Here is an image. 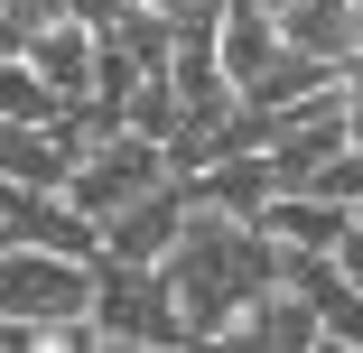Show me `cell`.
Wrapping results in <instances>:
<instances>
[{"mask_svg": "<svg viewBox=\"0 0 363 353\" xmlns=\"http://www.w3.org/2000/svg\"><path fill=\"white\" fill-rule=\"evenodd\" d=\"M279 279L317 307V335H326V344H363V289L335 270V251H289V242H279Z\"/></svg>", "mask_w": 363, "mask_h": 353, "instance_id": "5b68a950", "label": "cell"}, {"mask_svg": "<svg viewBox=\"0 0 363 353\" xmlns=\"http://www.w3.org/2000/svg\"><path fill=\"white\" fill-rule=\"evenodd\" d=\"M19 56H28V75H38V84H56L65 103H84V84H94V28H84V19H56V28H38Z\"/></svg>", "mask_w": 363, "mask_h": 353, "instance_id": "4fadbf2b", "label": "cell"}, {"mask_svg": "<svg viewBox=\"0 0 363 353\" xmlns=\"http://www.w3.org/2000/svg\"><path fill=\"white\" fill-rule=\"evenodd\" d=\"M94 307V260L75 251H47V242H0V316L28 325L47 344V325L84 316Z\"/></svg>", "mask_w": 363, "mask_h": 353, "instance_id": "7a4b0ae2", "label": "cell"}, {"mask_svg": "<svg viewBox=\"0 0 363 353\" xmlns=\"http://www.w3.org/2000/svg\"><path fill=\"white\" fill-rule=\"evenodd\" d=\"M159 177H177L159 139H140V130H103V139H84V149H75V168H65L56 195L103 233V214H121V204H130V195H150Z\"/></svg>", "mask_w": 363, "mask_h": 353, "instance_id": "3957f363", "label": "cell"}, {"mask_svg": "<svg viewBox=\"0 0 363 353\" xmlns=\"http://www.w3.org/2000/svg\"><path fill=\"white\" fill-rule=\"evenodd\" d=\"M335 93H345V139L363 149V65H345V84H335Z\"/></svg>", "mask_w": 363, "mask_h": 353, "instance_id": "d6986e66", "label": "cell"}, {"mask_svg": "<svg viewBox=\"0 0 363 353\" xmlns=\"http://www.w3.org/2000/svg\"><path fill=\"white\" fill-rule=\"evenodd\" d=\"M335 84V65H317V56H298V47H279L261 75L242 84V103H261V112H289V103H308V93H326Z\"/></svg>", "mask_w": 363, "mask_h": 353, "instance_id": "5bb4252c", "label": "cell"}, {"mask_svg": "<svg viewBox=\"0 0 363 353\" xmlns=\"http://www.w3.org/2000/svg\"><path fill=\"white\" fill-rule=\"evenodd\" d=\"M279 47H289V37H279V19H270V0H224V10H214V56H224L233 93L261 75V65H270Z\"/></svg>", "mask_w": 363, "mask_h": 353, "instance_id": "8fae6325", "label": "cell"}, {"mask_svg": "<svg viewBox=\"0 0 363 353\" xmlns=\"http://www.w3.org/2000/svg\"><path fill=\"white\" fill-rule=\"evenodd\" d=\"M270 19H279V37L298 47V56H317V65H354V0H270Z\"/></svg>", "mask_w": 363, "mask_h": 353, "instance_id": "30bf717a", "label": "cell"}, {"mask_svg": "<svg viewBox=\"0 0 363 353\" xmlns=\"http://www.w3.org/2000/svg\"><path fill=\"white\" fill-rule=\"evenodd\" d=\"M112 47H130L140 65H168V47H177V28H168V10H150V0H140V10H121L112 28H103Z\"/></svg>", "mask_w": 363, "mask_h": 353, "instance_id": "2e32d148", "label": "cell"}, {"mask_svg": "<svg viewBox=\"0 0 363 353\" xmlns=\"http://www.w3.org/2000/svg\"><path fill=\"white\" fill-rule=\"evenodd\" d=\"M159 279H168V298L186 316V344H224V325L242 316L252 289H270L279 279V242L242 214H214V204L186 195V224L177 242L159 251Z\"/></svg>", "mask_w": 363, "mask_h": 353, "instance_id": "6da1fadb", "label": "cell"}, {"mask_svg": "<svg viewBox=\"0 0 363 353\" xmlns=\"http://www.w3.org/2000/svg\"><path fill=\"white\" fill-rule=\"evenodd\" d=\"M335 270H345V279H354V289H363V214L345 224V242H335Z\"/></svg>", "mask_w": 363, "mask_h": 353, "instance_id": "ffe728a7", "label": "cell"}, {"mask_svg": "<svg viewBox=\"0 0 363 353\" xmlns=\"http://www.w3.org/2000/svg\"><path fill=\"white\" fill-rule=\"evenodd\" d=\"M0 242H10V224H0Z\"/></svg>", "mask_w": 363, "mask_h": 353, "instance_id": "44dd1931", "label": "cell"}, {"mask_svg": "<svg viewBox=\"0 0 363 353\" xmlns=\"http://www.w3.org/2000/svg\"><path fill=\"white\" fill-rule=\"evenodd\" d=\"M75 139L56 121H0V186H65Z\"/></svg>", "mask_w": 363, "mask_h": 353, "instance_id": "7c38bea8", "label": "cell"}, {"mask_svg": "<svg viewBox=\"0 0 363 353\" xmlns=\"http://www.w3.org/2000/svg\"><path fill=\"white\" fill-rule=\"evenodd\" d=\"M150 10H168V28H214L224 0H150Z\"/></svg>", "mask_w": 363, "mask_h": 353, "instance_id": "ac0fdd59", "label": "cell"}, {"mask_svg": "<svg viewBox=\"0 0 363 353\" xmlns=\"http://www.w3.org/2000/svg\"><path fill=\"white\" fill-rule=\"evenodd\" d=\"M224 344H270V353H308V344H326L317 335V307L289 289V279H270V289H252L242 298V316L224 325Z\"/></svg>", "mask_w": 363, "mask_h": 353, "instance_id": "52a82bcc", "label": "cell"}, {"mask_svg": "<svg viewBox=\"0 0 363 353\" xmlns=\"http://www.w3.org/2000/svg\"><path fill=\"white\" fill-rule=\"evenodd\" d=\"M75 103H65L56 84L28 75V56H0V121H65Z\"/></svg>", "mask_w": 363, "mask_h": 353, "instance_id": "9a60e30c", "label": "cell"}, {"mask_svg": "<svg viewBox=\"0 0 363 353\" xmlns=\"http://www.w3.org/2000/svg\"><path fill=\"white\" fill-rule=\"evenodd\" d=\"M186 224V177H159L150 195H130L121 214H103V260H159Z\"/></svg>", "mask_w": 363, "mask_h": 353, "instance_id": "8992f818", "label": "cell"}, {"mask_svg": "<svg viewBox=\"0 0 363 353\" xmlns=\"http://www.w3.org/2000/svg\"><path fill=\"white\" fill-rule=\"evenodd\" d=\"M0 19H10V28H19V47H28L38 28H56V19H65V0H0Z\"/></svg>", "mask_w": 363, "mask_h": 353, "instance_id": "e0dca14e", "label": "cell"}, {"mask_svg": "<svg viewBox=\"0 0 363 353\" xmlns=\"http://www.w3.org/2000/svg\"><path fill=\"white\" fill-rule=\"evenodd\" d=\"M84 316H94L103 353L112 344H186V316L168 298L159 260H94V307Z\"/></svg>", "mask_w": 363, "mask_h": 353, "instance_id": "277c9868", "label": "cell"}, {"mask_svg": "<svg viewBox=\"0 0 363 353\" xmlns=\"http://www.w3.org/2000/svg\"><path fill=\"white\" fill-rule=\"evenodd\" d=\"M270 242H289V251H335L345 242V224H354V204H335V195H308V186H279L261 214H252Z\"/></svg>", "mask_w": 363, "mask_h": 353, "instance_id": "ba28073f", "label": "cell"}, {"mask_svg": "<svg viewBox=\"0 0 363 353\" xmlns=\"http://www.w3.org/2000/svg\"><path fill=\"white\" fill-rule=\"evenodd\" d=\"M186 195H196V204H214V214H242V224H252L279 186H270V158H261V149H224V158L186 168Z\"/></svg>", "mask_w": 363, "mask_h": 353, "instance_id": "9c48e42d", "label": "cell"}]
</instances>
